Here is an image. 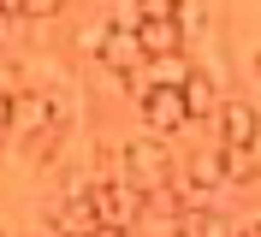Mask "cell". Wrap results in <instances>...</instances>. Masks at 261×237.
Returning <instances> with one entry per match:
<instances>
[{
  "mask_svg": "<svg viewBox=\"0 0 261 237\" xmlns=\"http://www.w3.org/2000/svg\"><path fill=\"white\" fill-rule=\"evenodd\" d=\"M178 231H196V237H202V231H231V220H220V214H208V207H184V225H178Z\"/></svg>",
  "mask_w": 261,
  "mask_h": 237,
  "instance_id": "cell-12",
  "label": "cell"
},
{
  "mask_svg": "<svg viewBox=\"0 0 261 237\" xmlns=\"http://www.w3.org/2000/svg\"><path fill=\"white\" fill-rule=\"evenodd\" d=\"M130 12H137V24L143 18H178V0H130Z\"/></svg>",
  "mask_w": 261,
  "mask_h": 237,
  "instance_id": "cell-13",
  "label": "cell"
},
{
  "mask_svg": "<svg viewBox=\"0 0 261 237\" xmlns=\"http://www.w3.org/2000/svg\"><path fill=\"white\" fill-rule=\"evenodd\" d=\"M119 160H125V178L137 190H161L178 178V166H172V154H166V142L148 130V137H130L125 148H119Z\"/></svg>",
  "mask_w": 261,
  "mask_h": 237,
  "instance_id": "cell-1",
  "label": "cell"
},
{
  "mask_svg": "<svg viewBox=\"0 0 261 237\" xmlns=\"http://www.w3.org/2000/svg\"><path fill=\"white\" fill-rule=\"evenodd\" d=\"M12 18H18V12H6V6H0V36H6V24H12Z\"/></svg>",
  "mask_w": 261,
  "mask_h": 237,
  "instance_id": "cell-15",
  "label": "cell"
},
{
  "mask_svg": "<svg viewBox=\"0 0 261 237\" xmlns=\"http://www.w3.org/2000/svg\"><path fill=\"white\" fill-rule=\"evenodd\" d=\"M244 231H261V214H249V220H244Z\"/></svg>",
  "mask_w": 261,
  "mask_h": 237,
  "instance_id": "cell-16",
  "label": "cell"
},
{
  "mask_svg": "<svg viewBox=\"0 0 261 237\" xmlns=\"http://www.w3.org/2000/svg\"><path fill=\"white\" fill-rule=\"evenodd\" d=\"M143 42H137V30H125V24H113L107 30V47H101V65L107 71H130V65H143Z\"/></svg>",
  "mask_w": 261,
  "mask_h": 237,
  "instance_id": "cell-7",
  "label": "cell"
},
{
  "mask_svg": "<svg viewBox=\"0 0 261 237\" xmlns=\"http://www.w3.org/2000/svg\"><path fill=\"white\" fill-rule=\"evenodd\" d=\"M184 101H190V119H196V113H214V107H220V89H214L208 71H190V83H184Z\"/></svg>",
  "mask_w": 261,
  "mask_h": 237,
  "instance_id": "cell-11",
  "label": "cell"
},
{
  "mask_svg": "<svg viewBox=\"0 0 261 237\" xmlns=\"http://www.w3.org/2000/svg\"><path fill=\"white\" fill-rule=\"evenodd\" d=\"M54 95H42V89H12L6 101H0V113H6V142H30L36 130L54 119Z\"/></svg>",
  "mask_w": 261,
  "mask_h": 237,
  "instance_id": "cell-2",
  "label": "cell"
},
{
  "mask_svg": "<svg viewBox=\"0 0 261 237\" xmlns=\"http://www.w3.org/2000/svg\"><path fill=\"white\" fill-rule=\"evenodd\" d=\"M220 166H226V184H249V178H261L255 148H226V142H220Z\"/></svg>",
  "mask_w": 261,
  "mask_h": 237,
  "instance_id": "cell-10",
  "label": "cell"
},
{
  "mask_svg": "<svg viewBox=\"0 0 261 237\" xmlns=\"http://www.w3.org/2000/svg\"><path fill=\"white\" fill-rule=\"evenodd\" d=\"M214 137L226 148H255L261 142V107L255 101H220L214 107Z\"/></svg>",
  "mask_w": 261,
  "mask_h": 237,
  "instance_id": "cell-5",
  "label": "cell"
},
{
  "mask_svg": "<svg viewBox=\"0 0 261 237\" xmlns=\"http://www.w3.org/2000/svg\"><path fill=\"white\" fill-rule=\"evenodd\" d=\"M184 24L178 18H143V24H137V42H143V54H178L184 47Z\"/></svg>",
  "mask_w": 261,
  "mask_h": 237,
  "instance_id": "cell-6",
  "label": "cell"
},
{
  "mask_svg": "<svg viewBox=\"0 0 261 237\" xmlns=\"http://www.w3.org/2000/svg\"><path fill=\"white\" fill-rule=\"evenodd\" d=\"M143 71H148V83H178V89H184L196 65L184 60V47H178V54H148V60H143Z\"/></svg>",
  "mask_w": 261,
  "mask_h": 237,
  "instance_id": "cell-9",
  "label": "cell"
},
{
  "mask_svg": "<svg viewBox=\"0 0 261 237\" xmlns=\"http://www.w3.org/2000/svg\"><path fill=\"white\" fill-rule=\"evenodd\" d=\"M60 6H65V0H24V6H18V18L42 24V18H60Z\"/></svg>",
  "mask_w": 261,
  "mask_h": 237,
  "instance_id": "cell-14",
  "label": "cell"
},
{
  "mask_svg": "<svg viewBox=\"0 0 261 237\" xmlns=\"http://www.w3.org/2000/svg\"><path fill=\"white\" fill-rule=\"evenodd\" d=\"M0 6H6V12H18V6H24V0H0Z\"/></svg>",
  "mask_w": 261,
  "mask_h": 237,
  "instance_id": "cell-17",
  "label": "cell"
},
{
  "mask_svg": "<svg viewBox=\"0 0 261 237\" xmlns=\"http://www.w3.org/2000/svg\"><path fill=\"white\" fill-rule=\"evenodd\" d=\"M89 202L101 214V237L107 231H137V214H143V190L130 184H89Z\"/></svg>",
  "mask_w": 261,
  "mask_h": 237,
  "instance_id": "cell-3",
  "label": "cell"
},
{
  "mask_svg": "<svg viewBox=\"0 0 261 237\" xmlns=\"http://www.w3.org/2000/svg\"><path fill=\"white\" fill-rule=\"evenodd\" d=\"M48 225H60V231H95L101 237V214H95V202H89V190H71L65 207H60V220H48Z\"/></svg>",
  "mask_w": 261,
  "mask_h": 237,
  "instance_id": "cell-8",
  "label": "cell"
},
{
  "mask_svg": "<svg viewBox=\"0 0 261 237\" xmlns=\"http://www.w3.org/2000/svg\"><path fill=\"white\" fill-rule=\"evenodd\" d=\"M137 101H143V125L154 130V137H172V130L190 125V101H184L178 83H148Z\"/></svg>",
  "mask_w": 261,
  "mask_h": 237,
  "instance_id": "cell-4",
  "label": "cell"
}]
</instances>
